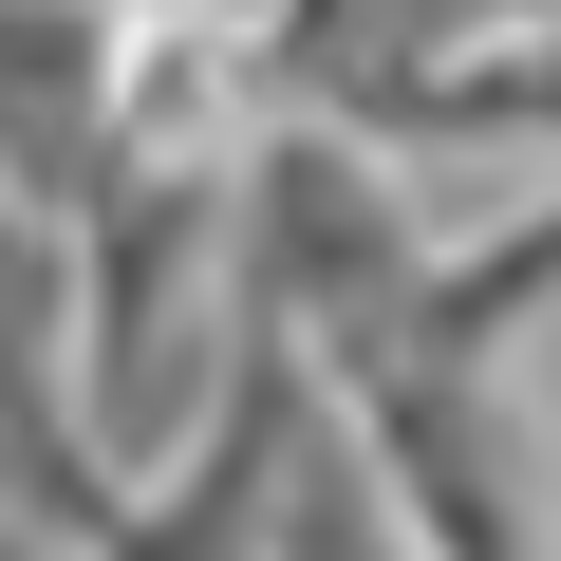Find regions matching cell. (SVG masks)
Segmentation results:
<instances>
[{
	"instance_id": "cell-1",
	"label": "cell",
	"mask_w": 561,
	"mask_h": 561,
	"mask_svg": "<svg viewBox=\"0 0 561 561\" xmlns=\"http://www.w3.org/2000/svg\"><path fill=\"white\" fill-rule=\"evenodd\" d=\"M225 225H243V319L300 337V356L375 337L412 280H431V243H449V206L412 187V150H375V131H337V113H280V131L225 169Z\"/></svg>"
},
{
	"instance_id": "cell-2",
	"label": "cell",
	"mask_w": 561,
	"mask_h": 561,
	"mask_svg": "<svg viewBox=\"0 0 561 561\" xmlns=\"http://www.w3.org/2000/svg\"><path fill=\"white\" fill-rule=\"evenodd\" d=\"M131 169V0H0V187L94 206Z\"/></svg>"
}]
</instances>
